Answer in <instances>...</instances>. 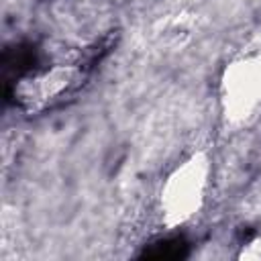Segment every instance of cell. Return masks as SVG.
Listing matches in <instances>:
<instances>
[{
  "instance_id": "cell-1",
  "label": "cell",
  "mask_w": 261,
  "mask_h": 261,
  "mask_svg": "<svg viewBox=\"0 0 261 261\" xmlns=\"http://www.w3.org/2000/svg\"><path fill=\"white\" fill-rule=\"evenodd\" d=\"M212 177V159L200 149L184 157L163 179L159 190V220L165 230L188 224L196 218L206 202Z\"/></svg>"
},
{
  "instance_id": "cell-2",
  "label": "cell",
  "mask_w": 261,
  "mask_h": 261,
  "mask_svg": "<svg viewBox=\"0 0 261 261\" xmlns=\"http://www.w3.org/2000/svg\"><path fill=\"white\" fill-rule=\"evenodd\" d=\"M218 100L228 124H247L261 112V45L234 55L220 73Z\"/></svg>"
},
{
  "instance_id": "cell-3",
  "label": "cell",
  "mask_w": 261,
  "mask_h": 261,
  "mask_svg": "<svg viewBox=\"0 0 261 261\" xmlns=\"http://www.w3.org/2000/svg\"><path fill=\"white\" fill-rule=\"evenodd\" d=\"M80 77L82 71L75 65L69 63L47 65L45 69L33 71L22 80H18L14 88V98L22 108L37 112L57 102L69 90H73L80 84Z\"/></svg>"
},
{
  "instance_id": "cell-4",
  "label": "cell",
  "mask_w": 261,
  "mask_h": 261,
  "mask_svg": "<svg viewBox=\"0 0 261 261\" xmlns=\"http://www.w3.org/2000/svg\"><path fill=\"white\" fill-rule=\"evenodd\" d=\"M239 257H241V259H253V261H259V259H261V234L255 237L253 241H249V243L241 249Z\"/></svg>"
}]
</instances>
